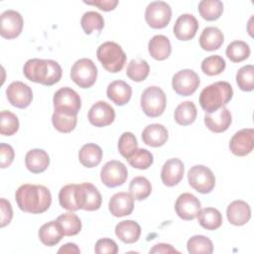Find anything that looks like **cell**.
<instances>
[{"mask_svg": "<svg viewBox=\"0 0 254 254\" xmlns=\"http://www.w3.org/2000/svg\"><path fill=\"white\" fill-rule=\"evenodd\" d=\"M15 199L19 208L24 212L39 214L51 206L52 194L45 186L25 184L16 190Z\"/></svg>", "mask_w": 254, "mask_h": 254, "instance_id": "1", "label": "cell"}, {"mask_svg": "<svg viewBox=\"0 0 254 254\" xmlns=\"http://www.w3.org/2000/svg\"><path fill=\"white\" fill-rule=\"evenodd\" d=\"M23 73L30 81L51 86L60 81L63 70L56 61L30 59L24 64Z\"/></svg>", "mask_w": 254, "mask_h": 254, "instance_id": "2", "label": "cell"}, {"mask_svg": "<svg viewBox=\"0 0 254 254\" xmlns=\"http://www.w3.org/2000/svg\"><path fill=\"white\" fill-rule=\"evenodd\" d=\"M233 89L227 81H216L204 87L199 94L200 107L205 113L224 107L232 98Z\"/></svg>", "mask_w": 254, "mask_h": 254, "instance_id": "3", "label": "cell"}, {"mask_svg": "<svg viewBox=\"0 0 254 254\" xmlns=\"http://www.w3.org/2000/svg\"><path fill=\"white\" fill-rule=\"evenodd\" d=\"M96 56L102 66L112 73L119 72L126 63V54L122 48L111 41L101 44L96 51Z\"/></svg>", "mask_w": 254, "mask_h": 254, "instance_id": "4", "label": "cell"}, {"mask_svg": "<svg viewBox=\"0 0 254 254\" xmlns=\"http://www.w3.org/2000/svg\"><path fill=\"white\" fill-rule=\"evenodd\" d=\"M167 105V97L163 89L159 86L147 87L141 95V108L148 117L161 116Z\"/></svg>", "mask_w": 254, "mask_h": 254, "instance_id": "5", "label": "cell"}, {"mask_svg": "<svg viewBox=\"0 0 254 254\" xmlns=\"http://www.w3.org/2000/svg\"><path fill=\"white\" fill-rule=\"evenodd\" d=\"M70 77L81 88L91 87L97 78V67L90 59H79L71 66Z\"/></svg>", "mask_w": 254, "mask_h": 254, "instance_id": "6", "label": "cell"}, {"mask_svg": "<svg viewBox=\"0 0 254 254\" xmlns=\"http://www.w3.org/2000/svg\"><path fill=\"white\" fill-rule=\"evenodd\" d=\"M188 181L190 186L200 193H209L215 186V177L212 171L203 165L191 167L188 173Z\"/></svg>", "mask_w": 254, "mask_h": 254, "instance_id": "7", "label": "cell"}, {"mask_svg": "<svg viewBox=\"0 0 254 254\" xmlns=\"http://www.w3.org/2000/svg\"><path fill=\"white\" fill-rule=\"evenodd\" d=\"M172 8L164 1H153L148 4L145 11V20L153 29H163L171 21Z\"/></svg>", "mask_w": 254, "mask_h": 254, "instance_id": "8", "label": "cell"}, {"mask_svg": "<svg viewBox=\"0 0 254 254\" xmlns=\"http://www.w3.org/2000/svg\"><path fill=\"white\" fill-rule=\"evenodd\" d=\"M75 196L79 209L94 211L99 209L101 206V193L96 189V187L90 183H82L76 185Z\"/></svg>", "mask_w": 254, "mask_h": 254, "instance_id": "9", "label": "cell"}, {"mask_svg": "<svg viewBox=\"0 0 254 254\" xmlns=\"http://www.w3.org/2000/svg\"><path fill=\"white\" fill-rule=\"evenodd\" d=\"M200 84L198 74L192 69H182L174 74L172 87L181 96H190L195 92Z\"/></svg>", "mask_w": 254, "mask_h": 254, "instance_id": "10", "label": "cell"}, {"mask_svg": "<svg viewBox=\"0 0 254 254\" xmlns=\"http://www.w3.org/2000/svg\"><path fill=\"white\" fill-rule=\"evenodd\" d=\"M128 178L126 166L116 160H111L103 165L100 171V179L107 188H116L122 186Z\"/></svg>", "mask_w": 254, "mask_h": 254, "instance_id": "11", "label": "cell"}, {"mask_svg": "<svg viewBox=\"0 0 254 254\" xmlns=\"http://www.w3.org/2000/svg\"><path fill=\"white\" fill-rule=\"evenodd\" d=\"M55 110H61L77 115L81 100L78 93L70 87H62L56 91L53 98Z\"/></svg>", "mask_w": 254, "mask_h": 254, "instance_id": "12", "label": "cell"}, {"mask_svg": "<svg viewBox=\"0 0 254 254\" xmlns=\"http://www.w3.org/2000/svg\"><path fill=\"white\" fill-rule=\"evenodd\" d=\"M6 96L11 105L17 108L28 107L33 100L32 88L22 81H13L6 88Z\"/></svg>", "mask_w": 254, "mask_h": 254, "instance_id": "13", "label": "cell"}, {"mask_svg": "<svg viewBox=\"0 0 254 254\" xmlns=\"http://www.w3.org/2000/svg\"><path fill=\"white\" fill-rule=\"evenodd\" d=\"M23 25L24 20L19 12L11 9L6 10L0 17V34L4 39H15L21 34Z\"/></svg>", "mask_w": 254, "mask_h": 254, "instance_id": "14", "label": "cell"}, {"mask_svg": "<svg viewBox=\"0 0 254 254\" xmlns=\"http://www.w3.org/2000/svg\"><path fill=\"white\" fill-rule=\"evenodd\" d=\"M200 209L201 204L199 199L190 192H184L180 194L175 203V210L177 215L184 220L194 219Z\"/></svg>", "mask_w": 254, "mask_h": 254, "instance_id": "15", "label": "cell"}, {"mask_svg": "<svg viewBox=\"0 0 254 254\" xmlns=\"http://www.w3.org/2000/svg\"><path fill=\"white\" fill-rule=\"evenodd\" d=\"M254 148V130L244 128L236 132L229 141V149L232 154L243 157L252 152Z\"/></svg>", "mask_w": 254, "mask_h": 254, "instance_id": "16", "label": "cell"}, {"mask_svg": "<svg viewBox=\"0 0 254 254\" xmlns=\"http://www.w3.org/2000/svg\"><path fill=\"white\" fill-rule=\"evenodd\" d=\"M87 118L89 123L95 127L108 126L115 119V110L107 102L99 100L90 107Z\"/></svg>", "mask_w": 254, "mask_h": 254, "instance_id": "17", "label": "cell"}, {"mask_svg": "<svg viewBox=\"0 0 254 254\" xmlns=\"http://www.w3.org/2000/svg\"><path fill=\"white\" fill-rule=\"evenodd\" d=\"M232 122V116L228 108L221 107L213 112L205 113L204 124L213 133L226 131Z\"/></svg>", "mask_w": 254, "mask_h": 254, "instance_id": "18", "label": "cell"}, {"mask_svg": "<svg viewBox=\"0 0 254 254\" xmlns=\"http://www.w3.org/2000/svg\"><path fill=\"white\" fill-rule=\"evenodd\" d=\"M184 173L185 166L180 159H169L165 162L161 170L162 183L167 187H174L182 181Z\"/></svg>", "mask_w": 254, "mask_h": 254, "instance_id": "19", "label": "cell"}, {"mask_svg": "<svg viewBox=\"0 0 254 254\" xmlns=\"http://www.w3.org/2000/svg\"><path fill=\"white\" fill-rule=\"evenodd\" d=\"M198 29V22L191 14H183L175 22L174 34L180 41L191 40Z\"/></svg>", "mask_w": 254, "mask_h": 254, "instance_id": "20", "label": "cell"}, {"mask_svg": "<svg viewBox=\"0 0 254 254\" xmlns=\"http://www.w3.org/2000/svg\"><path fill=\"white\" fill-rule=\"evenodd\" d=\"M108 208L111 214L115 217L129 215L134 209V198L128 192H117L109 199Z\"/></svg>", "mask_w": 254, "mask_h": 254, "instance_id": "21", "label": "cell"}, {"mask_svg": "<svg viewBox=\"0 0 254 254\" xmlns=\"http://www.w3.org/2000/svg\"><path fill=\"white\" fill-rule=\"evenodd\" d=\"M228 221L236 226L246 224L251 218L250 205L244 200H234L230 202L226 209Z\"/></svg>", "mask_w": 254, "mask_h": 254, "instance_id": "22", "label": "cell"}, {"mask_svg": "<svg viewBox=\"0 0 254 254\" xmlns=\"http://www.w3.org/2000/svg\"><path fill=\"white\" fill-rule=\"evenodd\" d=\"M169 138V132L167 128L159 123H154L146 126L142 131L143 142L150 147H161Z\"/></svg>", "mask_w": 254, "mask_h": 254, "instance_id": "23", "label": "cell"}, {"mask_svg": "<svg viewBox=\"0 0 254 254\" xmlns=\"http://www.w3.org/2000/svg\"><path fill=\"white\" fill-rule=\"evenodd\" d=\"M106 95L116 105L123 106L129 102L132 96V88L124 80H114L108 84Z\"/></svg>", "mask_w": 254, "mask_h": 254, "instance_id": "24", "label": "cell"}, {"mask_svg": "<svg viewBox=\"0 0 254 254\" xmlns=\"http://www.w3.org/2000/svg\"><path fill=\"white\" fill-rule=\"evenodd\" d=\"M26 168L33 174L45 172L50 165V157L43 149H32L25 156Z\"/></svg>", "mask_w": 254, "mask_h": 254, "instance_id": "25", "label": "cell"}, {"mask_svg": "<svg viewBox=\"0 0 254 254\" xmlns=\"http://www.w3.org/2000/svg\"><path fill=\"white\" fill-rule=\"evenodd\" d=\"M39 239L46 246L57 245L64 236L62 226L57 220L49 221L43 224L39 229Z\"/></svg>", "mask_w": 254, "mask_h": 254, "instance_id": "26", "label": "cell"}, {"mask_svg": "<svg viewBox=\"0 0 254 254\" xmlns=\"http://www.w3.org/2000/svg\"><path fill=\"white\" fill-rule=\"evenodd\" d=\"M115 234L122 242L132 244L139 240L141 226L134 220H122L115 226Z\"/></svg>", "mask_w": 254, "mask_h": 254, "instance_id": "27", "label": "cell"}, {"mask_svg": "<svg viewBox=\"0 0 254 254\" xmlns=\"http://www.w3.org/2000/svg\"><path fill=\"white\" fill-rule=\"evenodd\" d=\"M198 42L202 50L208 52L215 51L222 46L224 42V35L216 27H206L201 32Z\"/></svg>", "mask_w": 254, "mask_h": 254, "instance_id": "28", "label": "cell"}, {"mask_svg": "<svg viewBox=\"0 0 254 254\" xmlns=\"http://www.w3.org/2000/svg\"><path fill=\"white\" fill-rule=\"evenodd\" d=\"M148 51L151 57L156 61H164L171 55V42L164 35H156L149 41Z\"/></svg>", "mask_w": 254, "mask_h": 254, "instance_id": "29", "label": "cell"}, {"mask_svg": "<svg viewBox=\"0 0 254 254\" xmlns=\"http://www.w3.org/2000/svg\"><path fill=\"white\" fill-rule=\"evenodd\" d=\"M102 155V149L98 145L87 143L80 148L78 152V160L83 167L94 168L100 164Z\"/></svg>", "mask_w": 254, "mask_h": 254, "instance_id": "30", "label": "cell"}, {"mask_svg": "<svg viewBox=\"0 0 254 254\" xmlns=\"http://www.w3.org/2000/svg\"><path fill=\"white\" fill-rule=\"evenodd\" d=\"M199 225L206 230H215L222 224V215L214 207H205L199 210L197 214Z\"/></svg>", "mask_w": 254, "mask_h": 254, "instance_id": "31", "label": "cell"}, {"mask_svg": "<svg viewBox=\"0 0 254 254\" xmlns=\"http://www.w3.org/2000/svg\"><path fill=\"white\" fill-rule=\"evenodd\" d=\"M197 111L192 101H184L180 103L174 112L175 121L182 126H188L196 119Z\"/></svg>", "mask_w": 254, "mask_h": 254, "instance_id": "32", "label": "cell"}, {"mask_svg": "<svg viewBox=\"0 0 254 254\" xmlns=\"http://www.w3.org/2000/svg\"><path fill=\"white\" fill-rule=\"evenodd\" d=\"M52 123L59 132L69 133L76 126L77 115L61 110H55L52 116Z\"/></svg>", "mask_w": 254, "mask_h": 254, "instance_id": "33", "label": "cell"}, {"mask_svg": "<svg viewBox=\"0 0 254 254\" xmlns=\"http://www.w3.org/2000/svg\"><path fill=\"white\" fill-rule=\"evenodd\" d=\"M197 10L202 19L215 21L223 13V3L219 0H202L198 3Z\"/></svg>", "mask_w": 254, "mask_h": 254, "instance_id": "34", "label": "cell"}, {"mask_svg": "<svg viewBox=\"0 0 254 254\" xmlns=\"http://www.w3.org/2000/svg\"><path fill=\"white\" fill-rule=\"evenodd\" d=\"M129 191L132 197L136 200L146 199L152 192V186L145 177H135L129 185Z\"/></svg>", "mask_w": 254, "mask_h": 254, "instance_id": "35", "label": "cell"}, {"mask_svg": "<svg viewBox=\"0 0 254 254\" xmlns=\"http://www.w3.org/2000/svg\"><path fill=\"white\" fill-rule=\"evenodd\" d=\"M57 221L63 228L64 236H73L81 230V221L79 217L72 212H66L58 216Z\"/></svg>", "mask_w": 254, "mask_h": 254, "instance_id": "36", "label": "cell"}, {"mask_svg": "<svg viewBox=\"0 0 254 254\" xmlns=\"http://www.w3.org/2000/svg\"><path fill=\"white\" fill-rule=\"evenodd\" d=\"M150 72L149 64L145 60H132L127 65V76L136 82L143 81L147 78Z\"/></svg>", "mask_w": 254, "mask_h": 254, "instance_id": "37", "label": "cell"}, {"mask_svg": "<svg viewBox=\"0 0 254 254\" xmlns=\"http://www.w3.org/2000/svg\"><path fill=\"white\" fill-rule=\"evenodd\" d=\"M128 164L139 170H147L154 162V157L150 151L143 148H137L127 159Z\"/></svg>", "mask_w": 254, "mask_h": 254, "instance_id": "38", "label": "cell"}, {"mask_svg": "<svg viewBox=\"0 0 254 254\" xmlns=\"http://www.w3.org/2000/svg\"><path fill=\"white\" fill-rule=\"evenodd\" d=\"M249 45L244 41H233L231 42L225 51L227 58L233 63H240L248 59L250 56Z\"/></svg>", "mask_w": 254, "mask_h": 254, "instance_id": "39", "label": "cell"}, {"mask_svg": "<svg viewBox=\"0 0 254 254\" xmlns=\"http://www.w3.org/2000/svg\"><path fill=\"white\" fill-rule=\"evenodd\" d=\"M80 25L86 35H90L93 31L100 32L104 27L103 17L95 11L85 12L80 20Z\"/></svg>", "mask_w": 254, "mask_h": 254, "instance_id": "40", "label": "cell"}, {"mask_svg": "<svg viewBox=\"0 0 254 254\" xmlns=\"http://www.w3.org/2000/svg\"><path fill=\"white\" fill-rule=\"evenodd\" d=\"M76 185L70 184L63 187L59 192V202L61 206L69 211L78 210V205L75 196Z\"/></svg>", "mask_w": 254, "mask_h": 254, "instance_id": "41", "label": "cell"}, {"mask_svg": "<svg viewBox=\"0 0 254 254\" xmlns=\"http://www.w3.org/2000/svg\"><path fill=\"white\" fill-rule=\"evenodd\" d=\"M187 248L189 253L198 254L206 253L210 254L213 252L212 241L204 235H193L187 242Z\"/></svg>", "mask_w": 254, "mask_h": 254, "instance_id": "42", "label": "cell"}, {"mask_svg": "<svg viewBox=\"0 0 254 254\" xmlns=\"http://www.w3.org/2000/svg\"><path fill=\"white\" fill-rule=\"evenodd\" d=\"M226 66V63L219 55H213L205 58L201 62V70L209 76L220 74Z\"/></svg>", "mask_w": 254, "mask_h": 254, "instance_id": "43", "label": "cell"}, {"mask_svg": "<svg viewBox=\"0 0 254 254\" xmlns=\"http://www.w3.org/2000/svg\"><path fill=\"white\" fill-rule=\"evenodd\" d=\"M236 83L243 91H252L254 89V66L252 64L244 65L238 69Z\"/></svg>", "mask_w": 254, "mask_h": 254, "instance_id": "44", "label": "cell"}, {"mask_svg": "<svg viewBox=\"0 0 254 254\" xmlns=\"http://www.w3.org/2000/svg\"><path fill=\"white\" fill-rule=\"evenodd\" d=\"M19 129L18 117L11 111H1L0 119V133L4 136H12Z\"/></svg>", "mask_w": 254, "mask_h": 254, "instance_id": "45", "label": "cell"}, {"mask_svg": "<svg viewBox=\"0 0 254 254\" xmlns=\"http://www.w3.org/2000/svg\"><path fill=\"white\" fill-rule=\"evenodd\" d=\"M138 148L135 135L131 132H124L118 140V151L122 157L127 159Z\"/></svg>", "mask_w": 254, "mask_h": 254, "instance_id": "46", "label": "cell"}, {"mask_svg": "<svg viewBox=\"0 0 254 254\" xmlns=\"http://www.w3.org/2000/svg\"><path fill=\"white\" fill-rule=\"evenodd\" d=\"M94 252L96 254H116L118 252V246L110 238H101L96 241Z\"/></svg>", "mask_w": 254, "mask_h": 254, "instance_id": "47", "label": "cell"}, {"mask_svg": "<svg viewBox=\"0 0 254 254\" xmlns=\"http://www.w3.org/2000/svg\"><path fill=\"white\" fill-rule=\"evenodd\" d=\"M15 153L13 148L9 144H0V167L2 169L8 168L14 161Z\"/></svg>", "mask_w": 254, "mask_h": 254, "instance_id": "48", "label": "cell"}, {"mask_svg": "<svg viewBox=\"0 0 254 254\" xmlns=\"http://www.w3.org/2000/svg\"><path fill=\"white\" fill-rule=\"evenodd\" d=\"M0 208H1V227H5L8 225L13 217V210L11 203L6 199V198H1L0 199Z\"/></svg>", "mask_w": 254, "mask_h": 254, "instance_id": "49", "label": "cell"}, {"mask_svg": "<svg viewBox=\"0 0 254 254\" xmlns=\"http://www.w3.org/2000/svg\"><path fill=\"white\" fill-rule=\"evenodd\" d=\"M83 3L87 4V5H92L95 6L97 8H99L102 11L108 12V11H112L116 8V6L118 5V1L117 0H95V1H83Z\"/></svg>", "mask_w": 254, "mask_h": 254, "instance_id": "50", "label": "cell"}, {"mask_svg": "<svg viewBox=\"0 0 254 254\" xmlns=\"http://www.w3.org/2000/svg\"><path fill=\"white\" fill-rule=\"evenodd\" d=\"M150 253L152 254H166V253H179V251L174 248L171 244L167 243H158L150 249Z\"/></svg>", "mask_w": 254, "mask_h": 254, "instance_id": "51", "label": "cell"}, {"mask_svg": "<svg viewBox=\"0 0 254 254\" xmlns=\"http://www.w3.org/2000/svg\"><path fill=\"white\" fill-rule=\"evenodd\" d=\"M58 253H80V249L74 243H66L58 250Z\"/></svg>", "mask_w": 254, "mask_h": 254, "instance_id": "52", "label": "cell"}]
</instances>
